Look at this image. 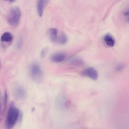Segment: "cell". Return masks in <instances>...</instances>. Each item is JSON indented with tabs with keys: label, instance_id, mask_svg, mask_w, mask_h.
<instances>
[{
	"label": "cell",
	"instance_id": "cell-8",
	"mask_svg": "<svg viewBox=\"0 0 129 129\" xmlns=\"http://www.w3.org/2000/svg\"><path fill=\"white\" fill-rule=\"evenodd\" d=\"M13 35L10 32H8L4 33L1 35L0 38L1 41L2 43L5 44L3 46L5 45V44L10 45L13 41Z\"/></svg>",
	"mask_w": 129,
	"mask_h": 129
},
{
	"label": "cell",
	"instance_id": "cell-14",
	"mask_svg": "<svg viewBox=\"0 0 129 129\" xmlns=\"http://www.w3.org/2000/svg\"><path fill=\"white\" fill-rule=\"evenodd\" d=\"M23 39L22 37H19L17 43V48L18 50H19L22 47L23 44Z\"/></svg>",
	"mask_w": 129,
	"mask_h": 129
},
{
	"label": "cell",
	"instance_id": "cell-5",
	"mask_svg": "<svg viewBox=\"0 0 129 129\" xmlns=\"http://www.w3.org/2000/svg\"><path fill=\"white\" fill-rule=\"evenodd\" d=\"M13 92L15 97L19 100L25 99L26 96V92L25 90L21 86L17 85L14 87Z\"/></svg>",
	"mask_w": 129,
	"mask_h": 129
},
{
	"label": "cell",
	"instance_id": "cell-18",
	"mask_svg": "<svg viewBox=\"0 0 129 129\" xmlns=\"http://www.w3.org/2000/svg\"><path fill=\"white\" fill-rule=\"evenodd\" d=\"M126 21L128 23H129V17H128L127 18Z\"/></svg>",
	"mask_w": 129,
	"mask_h": 129
},
{
	"label": "cell",
	"instance_id": "cell-7",
	"mask_svg": "<svg viewBox=\"0 0 129 129\" xmlns=\"http://www.w3.org/2000/svg\"><path fill=\"white\" fill-rule=\"evenodd\" d=\"M66 58L65 54L63 52H59L52 54L51 56V59L53 62L58 63L63 61Z\"/></svg>",
	"mask_w": 129,
	"mask_h": 129
},
{
	"label": "cell",
	"instance_id": "cell-15",
	"mask_svg": "<svg viewBox=\"0 0 129 129\" xmlns=\"http://www.w3.org/2000/svg\"><path fill=\"white\" fill-rule=\"evenodd\" d=\"M125 66L123 64H120L117 66L115 68V70L116 71H119L122 70L124 68Z\"/></svg>",
	"mask_w": 129,
	"mask_h": 129
},
{
	"label": "cell",
	"instance_id": "cell-17",
	"mask_svg": "<svg viewBox=\"0 0 129 129\" xmlns=\"http://www.w3.org/2000/svg\"><path fill=\"white\" fill-rule=\"evenodd\" d=\"M5 0L9 1L10 2H13L15 1V0Z\"/></svg>",
	"mask_w": 129,
	"mask_h": 129
},
{
	"label": "cell",
	"instance_id": "cell-16",
	"mask_svg": "<svg viewBox=\"0 0 129 129\" xmlns=\"http://www.w3.org/2000/svg\"><path fill=\"white\" fill-rule=\"evenodd\" d=\"M124 15L125 16H129V9L124 12Z\"/></svg>",
	"mask_w": 129,
	"mask_h": 129
},
{
	"label": "cell",
	"instance_id": "cell-11",
	"mask_svg": "<svg viewBox=\"0 0 129 129\" xmlns=\"http://www.w3.org/2000/svg\"><path fill=\"white\" fill-rule=\"evenodd\" d=\"M69 62L72 65L77 66H82L84 64L83 61L82 59L78 58H72L70 60Z\"/></svg>",
	"mask_w": 129,
	"mask_h": 129
},
{
	"label": "cell",
	"instance_id": "cell-3",
	"mask_svg": "<svg viewBox=\"0 0 129 129\" xmlns=\"http://www.w3.org/2000/svg\"><path fill=\"white\" fill-rule=\"evenodd\" d=\"M29 73L32 80L37 83H41L43 78V73L42 69L37 63H32L30 66Z\"/></svg>",
	"mask_w": 129,
	"mask_h": 129
},
{
	"label": "cell",
	"instance_id": "cell-10",
	"mask_svg": "<svg viewBox=\"0 0 129 129\" xmlns=\"http://www.w3.org/2000/svg\"><path fill=\"white\" fill-rule=\"evenodd\" d=\"M104 40L106 45L110 47L114 46L115 44V41L114 38L111 35L107 34L105 35Z\"/></svg>",
	"mask_w": 129,
	"mask_h": 129
},
{
	"label": "cell",
	"instance_id": "cell-6",
	"mask_svg": "<svg viewBox=\"0 0 129 129\" xmlns=\"http://www.w3.org/2000/svg\"><path fill=\"white\" fill-rule=\"evenodd\" d=\"M50 0H37V13L40 17L42 16L44 9Z\"/></svg>",
	"mask_w": 129,
	"mask_h": 129
},
{
	"label": "cell",
	"instance_id": "cell-4",
	"mask_svg": "<svg viewBox=\"0 0 129 129\" xmlns=\"http://www.w3.org/2000/svg\"><path fill=\"white\" fill-rule=\"evenodd\" d=\"M81 74L83 76L87 77L94 80H97L98 77L97 71L94 68L92 67L84 69L81 72Z\"/></svg>",
	"mask_w": 129,
	"mask_h": 129
},
{
	"label": "cell",
	"instance_id": "cell-2",
	"mask_svg": "<svg viewBox=\"0 0 129 129\" xmlns=\"http://www.w3.org/2000/svg\"><path fill=\"white\" fill-rule=\"evenodd\" d=\"M21 17V12L17 6L12 7L8 12L7 16V21L9 25L13 27L17 26Z\"/></svg>",
	"mask_w": 129,
	"mask_h": 129
},
{
	"label": "cell",
	"instance_id": "cell-1",
	"mask_svg": "<svg viewBox=\"0 0 129 129\" xmlns=\"http://www.w3.org/2000/svg\"><path fill=\"white\" fill-rule=\"evenodd\" d=\"M20 113L19 109L16 106L14 103L11 102L5 120V126L7 129H11L14 127L19 118Z\"/></svg>",
	"mask_w": 129,
	"mask_h": 129
},
{
	"label": "cell",
	"instance_id": "cell-9",
	"mask_svg": "<svg viewBox=\"0 0 129 129\" xmlns=\"http://www.w3.org/2000/svg\"><path fill=\"white\" fill-rule=\"evenodd\" d=\"M47 34L51 41L56 42L58 37V31L55 28H50L47 31Z\"/></svg>",
	"mask_w": 129,
	"mask_h": 129
},
{
	"label": "cell",
	"instance_id": "cell-12",
	"mask_svg": "<svg viewBox=\"0 0 129 129\" xmlns=\"http://www.w3.org/2000/svg\"><path fill=\"white\" fill-rule=\"evenodd\" d=\"M68 38L66 34L64 33H62L59 36L56 42L63 45L66 43L67 41Z\"/></svg>",
	"mask_w": 129,
	"mask_h": 129
},
{
	"label": "cell",
	"instance_id": "cell-13",
	"mask_svg": "<svg viewBox=\"0 0 129 129\" xmlns=\"http://www.w3.org/2000/svg\"><path fill=\"white\" fill-rule=\"evenodd\" d=\"M48 51V47H44L42 49L40 52V57L42 58H45L47 55Z\"/></svg>",
	"mask_w": 129,
	"mask_h": 129
}]
</instances>
